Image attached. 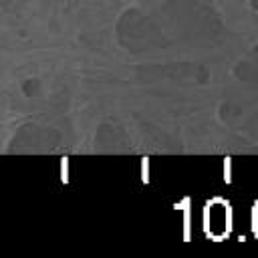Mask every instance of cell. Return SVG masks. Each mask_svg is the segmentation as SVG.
Instances as JSON below:
<instances>
[{
	"mask_svg": "<svg viewBox=\"0 0 258 258\" xmlns=\"http://www.w3.org/2000/svg\"><path fill=\"white\" fill-rule=\"evenodd\" d=\"M147 165H149V159H141V179L143 181H149V169H147Z\"/></svg>",
	"mask_w": 258,
	"mask_h": 258,
	"instance_id": "cell-1",
	"label": "cell"
},
{
	"mask_svg": "<svg viewBox=\"0 0 258 258\" xmlns=\"http://www.w3.org/2000/svg\"><path fill=\"white\" fill-rule=\"evenodd\" d=\"M224 179L232 181V177H230V159H226V163H224Z\"/></svg>",
	"mask_w": 258,
	"mask_h": 258,
	"instance_id": "cell-2",
	"label": "cell"
}]
</instances>
